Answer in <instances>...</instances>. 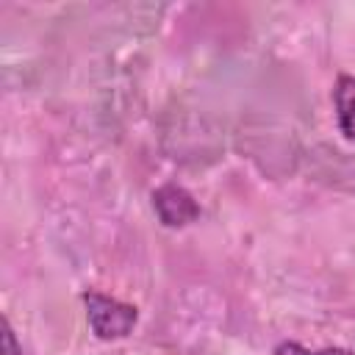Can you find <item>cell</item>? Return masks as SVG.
I'll return each mask as SVG.
<instances>
[{
  "label": "cell",
  "mask_w": 355,
  "mask_h": 355,
  "mask_svg": "<svg viewBox=\"0 0 355 355\" xmlns=\"http://www.w3.org/2000/svg\"><path fill=\"white\" fill-rule=\"evenodd\" d=\"M83 302H86L89 324L100 338H122L133 330V324L139 319L133 305H125V302L97 294V291H86Z\"/></svg>",
  "instance_id": "obj_1"
},
{
  "label": "cell",
  "mask_w": 355,
  "mask_h": 355,
  "mask_svg": "<svg viewBox=\"0 0 355 355\" xmlns=\"http://www.w3.org/2000/svg\"><path fill=\"white\" fill-rule=\"evenodd\" d=\"M153 205L166 227H183L200 216V205L194 202V197L175 183L153 191Z\"/></svg>",
  "instance_id": "obj_2"
},
{
  "label": "cell",
  "mask_w": 355,
  "mask_h": 355,
  "mask_svg": "<svg viewBox=\"0 0 355 355\" xmlns=\"http://www.w3.org/2000/svg\"><path fill=\"white\" fill-rule=\"evenodd\" d=\"M333 103H336L338 128H341L344 139L355 141V78L341 75V78L336 80V89H333Z\"/></svg>",
  "instance_id": "obj_3"
},
{
  "label": "cell",
  "mask_w": 355,
  "mask_h": 355,
  "mask_svg": "<svg viewBox=\"0 0 355 355\" xmlns=\"http://www.w3.org/2000/svg\"><path fill=\"white\" fill-rule=\"evenodd\" d=\"M275 355H355V352H349V349H341V347H327V349L311 352V349L300 347L297 341H283V344L275 349Z\"/></svg>",
  "instance_id": "obj_4"
},
{
  "label": "cell",
  "mask_w": 355,
  "mask_h": 355,
  "mask_svg": "<svg viewBox=\"0 0 355 355\" xmlns=\"http://www.w3.org/2000/svg\"><path fill=\"white\" fill-rule=\"evenodd\" d=\"M3 355H19V347L14 341V330H11L6 316H3Z\"/></svg>",
  "instance_id": "obj_5"
}]
</instances>
